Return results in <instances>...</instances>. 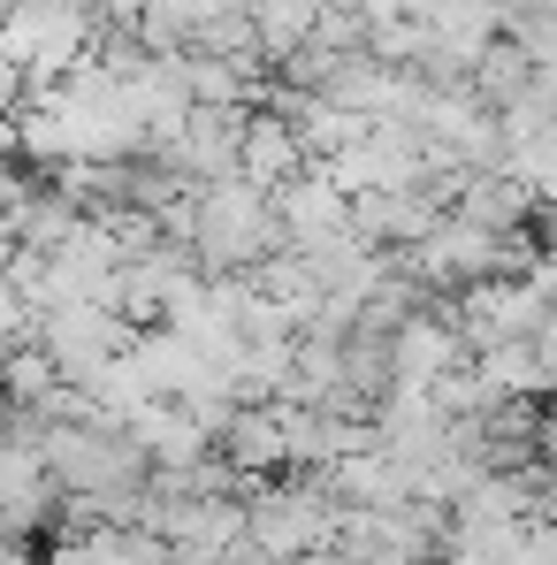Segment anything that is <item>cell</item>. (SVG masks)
<instances>
[{
	"label": "cell",
	"instance_id": "obj_1",
	"mask_svg": "<svg viewBox=\"0 0 557 565\" xmlns=\"http://www.w3.org/2000/svg\"><path fill=\"white\" fill-rule=\"evenodd\" d=\"M199 253L206 260H253L268 237H276V214H268V199L260 191H245V184H222V191H206V206H199Z\"/></svg>",
	"mask_w": 557,
	"mask_h": 565
}]
</instances>
